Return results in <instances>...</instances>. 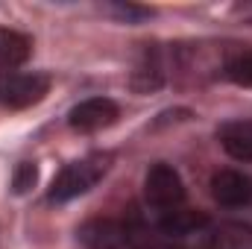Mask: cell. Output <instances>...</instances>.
I'll use <instances>...</instances> for the list:
<instances>
[{"mask_svg":"<svg viewBox=\"0 0 252 249\" xmlns=\"http://www.w3.org/2000/svg\"><path fill=\"white\" fill-rule=\"evenodd\" d=\"M205 249H252V226L238 220L217 223L208 229Z\"/></svg>","mask_w":252,"mask_h":249,"instance_id":"cell-8","label":"cell"},{"mask_svg":"<svg viewBox=\"0 0 252 249\" xmlns=\"http://www.w3.org/2000/svg\"><path fill=\"white\" fill-rule=\"evenodd\" d=\"M30 50H32V41L24 32L0 27V76L15 73L21 64L30 59Z\"/></svg>","mask_w":252,"mask_h":249,"instance_id":"cell-7","label":"cell"},{"mask_svg":"<svg viewBox=\"0 0 252 249\" xmlns=\"http://www.w3.org/2000/svg\"><path fill=\"white\" fill-rule=\"evenodd\" d=\"M135 238V229L118 217H94L76 229V241L85 249H126Z\"/></svg>","mask_w":252,"mask_h":249,"instance_id":"cell-4","label":"cell"},{"mask_svg":"<svg viewBox=\"0 0 252 249\" xmlns=\"http://www.w3.org/2000/svg\"><path fill=\"white\" fill-rule=\"evenodd\" d=\"M115 12H121L124 18H147L150 15L147 9H138V6H115Z\"/></svg>","mask_w":252,"mask_h":249,"instance_id":"cell-13","label":"cell"},{"mask_svg":"<svg viewBox=\"0 0 252 249\" xmlns=\"http://www.w3.org/2000/svg\"><path fill=\"white\" fill-rule=\"evenodd\" d=\"M118 115H121V109H118L115 100H109V97H88V100L76 103L67 112V124L76 132H97L103 126H112L118 121Z\"/></svg>","mask_w":252,"mask_h":249,"instance_id":"cell-5","label":"cell"},{"mask_svg":"<svg viewBox=\"0 0 252 249\" xmlns=\"http://www.w3.org/2000/svg\"><path fill=\"white\" fill-rule=\"evenodd\" d=\"M50 76L41 70H15L0 76V106L6 109H27L47 97Z\"/></svg>","mask_w":252,"mask_h":249,"instance_id":"cell-3","label":"cell"},{"mask_svg":"<svg viewBox=\"0 0 252 249\" xmlns=\"http://www.w3.org/2000/svg\"><path fill=\"white\" fill-rule=\"evenodd\" d=\"M144 199L156 211L182 208V202H185V182H182L179 170L164 164V161L153 164L147 170V176H144Z\"/></svg>","mask_w":252,"mask_h":249,"instance_id":"cell-2","label":"cell"},{"mask_svg":"<svg viewBox=\"0 0 252 249\" xmlns=\"http://www.w3.org/2000/svg\"><path fill=\"white\" fill-rule=\"evenodd\" d=\"M217 141L235 161H252V124L250 121L223 124L220 132H217Z\"/></svg>","mask_w":252,"mask_h":249,"instance_id":"cell-9","label":"cell"},{"mask_svg":"<svg viewBox=\"0 0 252 249\" xmlns=\"http://www.w3.org/2000/svg\"><path fill=\"white\" fill-rule=\"evenodd\" d=\"M164 82V67H161V59H158V53L156 50H144L141 53V59L135 62V70H132V76H129V85L135 88V91H141V94H147V91H156L158 85Z\"/></svg>","mask_w":252,"mask_h":249,"instance_id":"cell-10","label":"cell"},{"mask_svg":"<svg viewBox=\"0 0 252 249\" xmlns=\"http://www.w3.org/2000/svg\"><path fill=\"white\" fill-rule=\"evenodd\" d=\"M38 182V167L32 164V161H21L18 167H15V179H12V187L18 190V193H27L30 187Z\"/></svg>","mask_w":252,"mask_h":249,"instance_id":"cell-12","label":"cell"},{"mask_svg":"<svg viewBox=\"0 0 252 249\" xmlns=\"http://www.w3.org/2000/svg\"><path fill=\"white\" fill-rule=\"evenodd\" d=\"M211 196L226 208H241L252 202V179L241 170H217L211 176Z\"/></svg>","mask_w":252,"mask_h":249,"instance_id":"cell-6","label":"cell"},{"mask_svg":"<svg viewBox=\"0 0 252 249\" xmlns=\"http://www.w3.org/2000/svg\"><path fill=\"white\" fill-rule=\"evenodd\" d=\"M141 249H179V247H164V244H153V247H141Z\"/></svg>","mask_w":252,"mask_h":249,"instance_id":"cell-14","label":"cell"},{"mask_svg":"<svg viewBox=\"0 0 252 249\" xmlns=\"http://www.w3.org/2000/svg\"><path fill=\"white\" fill-rule=\"evenodd\" d=\"M226 79L241 88H252V50L238 53L226 62Z\"/></svg>","mask_w":252,"mask_h":249,"instance_id":"cell-11","label":"cell"},{"mask_svg":"<svg viewBox=\"0 0 252 249\" xmlns=\"http://www.w3.org/2000/svg\"><path fill=\"white\" fill-rule=\"evenodd\" d=\"M112 158H115L112 153H91V156H85L79 161L64 164L62 170H59V176L53 179V185H50L47 199L50 202H70V199L88 193L91 187L109 173Z\"/></svg>","mask_w":252,"mask_h":249,"instance_id":"cell-1","label":"cell"}]
</instances>
